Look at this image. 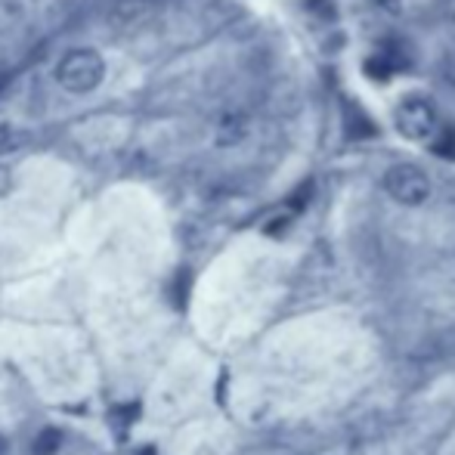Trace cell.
Segmentation results:
<instances>
[{
  "label": "cell",
  "mask_w": 455,
  "mask_h": 455,
  "mask_svg": "<svg viewBox=\"0 0 455 455\" xmlns=\"http://www.w3.org/2000/svg\"><path fill=\"white\" fill-rule=\"evenodd\" d=\"M56 78L66 91L72 93H91L106 78V62L96 50H75L56 68Z\"/></svg>",
  "instance_id": "1"
},
{
  "label": "cell",
  "mask_w": 455,
  "mask_h": 455,
  "mask_svg": "<svg viewBox=\"0 0 455 455\" xmlns=\"http://www.w3.org/2000/svg\"><path fill=\"white\" fill-rule=\"evenodd\" d=\"M384 189L390 198H396L400 204H425L431 196V183H427L425 171L415 164H394L384 174Z\"/></svg>",
  "instance_id": "2"
},
{
  "label": "cell",
  "mask_w": 455,
  "mask_h": 455,
  "mask_svg": "<svg viewBox=\"0 0 455 455\" xmlns=\"http://www.w3.org/2000/svg\"><path fill=\"white\" fill-rule=\"evenodd\" d=\"M396 131L406 140L427 143V140H434L440 131L437 112H434V106L427 100H406L396 108Z\"/></svg>",
  "instance_id": "3"
},
{
  "label": "cell",
  "mask_w": 455,
  "mask_h": 455,
  "mask_svg": "<svg viewBox=\"0 0 455 455\" xmlns=\"http://www.w3.org/2000/svg\"><path fill=\"white\" fill-rule=\"evenodd\" d=\"M62 446V431L60 427H44L31 443V455H56Z\"/></svg>",
  "instance_id": "4"
},
{
  "label": "cell",
  "mask_w": 455,
  "mask_h": 455,
  "mask_svg": "<svg viewBox=\"0 0 455 455\" xmlns=\"http://www.w3.org/2000/svg\"><path fill=\"white\" fill-rule=\"evenodd\" d=\"M22 133H16L10 124H0V149H12V146H19L22 143Z\"/></svg>",
  "instance_id": "5"
},
{
  "label": "cell",
  "mask_w": 455,
  "mask_h": 455,
  "mask_svg": "<svg viewBox=\"0 0 455 455\" xmlns=\"http://www.w3.org/2000/svg\"><path fill=\"white\" fill-rule=\"evenodd\" d=\"M137 455H156V446H146V450H140Z\"/></svg>",
  "instance_id": "6"
},
{
  "label": "cell",
  "mask_w": 455,
  "mask_h": 455,
  "mask_svg": "<svg viewBox=\"0 0 455 455\" xmlns=\"http://www.w3.org/2000/svg\"><path fill=\"white\" fill-rule=\"evenodd\" d=\"M0 455H6V440L0 437Z\"/></svg>",
  "instance_id": "7"
},
{
  "label": "cell",
  "mask_w": 455,
  "mask_h": 455,
  "mask_svg": "<svg viewBox=\"0 0 455 455\" xmlns=\"http://www.w3.org/2000/svg\"><path fill=\"white\" fill-rule=\"evenodd\" d=\"M0 84H4V72H0Z\"/></svg>",
  "instance_id": "8"
}]
</instances>
